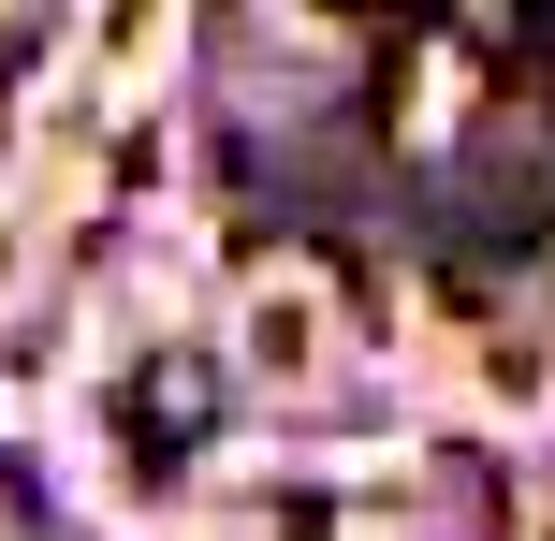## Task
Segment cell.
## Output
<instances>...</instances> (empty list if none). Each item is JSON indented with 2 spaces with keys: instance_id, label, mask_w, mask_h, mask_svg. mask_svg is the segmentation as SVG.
Here are the masks:
<instances>
[{
  "instance_id": "cell-1",
  "label": "cell",
  "mask_w": 555,
  "mask_h": 541,
  "mask_svg": "<svg viewBox=\"0 0 555 541\" xmlns=\"http://www.w3.org/2000/svg\"><path fill=\"white\" fill-rule=\"evenodd\" d=\"M117 410H132L146 468H176V454H191L205 425H220V351H146V366H132V396H117Z\"/></svg>"
}]
</instances>
